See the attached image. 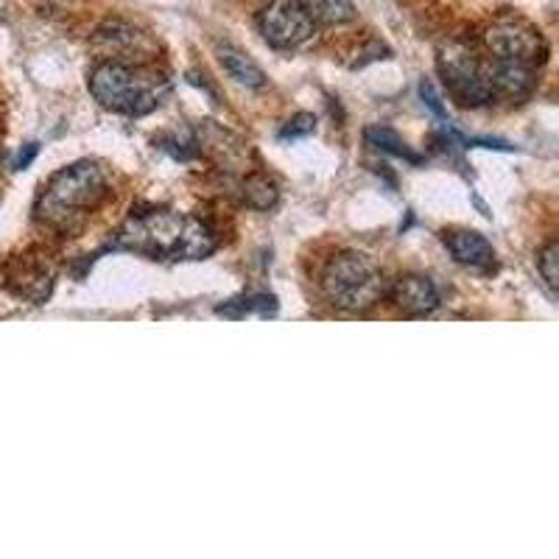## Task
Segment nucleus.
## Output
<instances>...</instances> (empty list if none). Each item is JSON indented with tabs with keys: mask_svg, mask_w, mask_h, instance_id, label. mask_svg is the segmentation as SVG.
Wrapping results in <instances>:
<instances>
[{
	"mask_svg": "<svg viewBox=\"0 0 559 559\" xmlns=\"http://www.w3.org/2000/svg\"><path fill=\"white\" fill-rule=\"evenodd\" d=\"M107 197V174L98 163H73L62 168L51 182L45 185L37 202V218L48 227L70 229L76 227L90 210H96Z\"/></svg>",
	"mask_w": 559,
	"mask_h": 559,
	"instance_id": "f257e3e1",
	"label": "nucleus"
},
{
	"mask_svg": "<svg viewBox=\"0 0 559 559\" xmlns=\"http://www.w3.org/2000/svg\"><path fill=\"white\" fill-rule=\"evenodd\" d=\"M90 93L104 109L146 115L168 96V82L123 62H102L90 73Z\"/></svg>",
	"mask_w": 559,
	"mask_h": 559,
	"instance_id": "f03ea898",
	"label": "nucleus"
},
{
	"mask_svg": "<svg viewBox=\"0 0 559 559\" xmlns=\"http://www.w3.org/2000/svg\"><path fill=\"white\" fill-rule=\"evenodd\" d=\"M322 288L333 306L349 313L376 308L389 292V283L372 258L361 252H338L322 272Z\"/></svg>",
	"mask_w": 559,
	"mask_h": 559,
	"instance_id": "7ed1b4c3",
	"label": "nucleus"
},
{
	"mask_svg": "<svg viewBox=\"0 0 559 559\" xmlns=\"http://www.w3.org/2000/svg\"><path fill=\"white\" fill-rule=\"evenodd\" d=\"M437 64L448 84V93L462 107H484L496 98V90L489 82L487 53L476 51L473 45L451 39L439 48Z\"/></svg>",
	"mask_w": 559,
	"mask_h": 559,
	"instance_id": "20e7f679",
	"label": "nucleus"
},
{
	"mask_svg": "<svg viewBox=\"0 0 559 559\" xmlns=\"http://www.w3.org/2000/svg\"><path fill=\"white\" fill-rule=\"evenodd\" d=\"M185 218L171 210H154L146 216L129 218L121 229V247L134 252L152 254V258H174L179 261V243H182Z\"/></svg>",
	"mask_w": 559,
	"mask_h": 559,
	"instance_id": "39448f33",
	"label": "nucleus"
},
{
	"mask_svg": "<svg viewBox=\"0 0 559 559\" xmlns=\"http://www.w3.org/2000/svg\"><path fill=\"white\" fill-rule=\"evenodd\" d=\"M484 53L489 59L534 70L546 62L548 45L543 34L523 20H501V23H492L484 34Z\"/></svg>",
	"mask_w": 559,
	"mask_h": 559,
	"instance_id": "423d86ee",
	"label": "nucleus"
},
{
	"mask_svg": "<svg viewBox=\"0 0 559 559\" xmlns=\"http://www.w3.org/2000/svg\"><path fill=\"white\" fill-rule=\"evenodd\" d=\"M258 26H261L266 43L277 45V48H297L317 32V23L299 0H269L263 12L258 14Z\"/></svg>",
	"mask_w": 559,
	"mask_h": 559,
	"instance_id": "0eeeda50",
	"label": "nucleus"
},
{
	"mask_svg": "<svg viewBox=\"0 0 559 559\" xmlns=\"http://www.w3.org/2000/svg\"><path fill=\"white\" fill-rule=\"evenodd\" d=\"M386 297L392 299L394 308H401L408 317H423L439 306L437 286L426 274H403L401 280H394L389 286Z\"/></svg>",
	"mask_w": 559,
	"mask_h": 559,
	"instance_id": "6e6552de",
	"label": "nucleus"
},
{
	"mask_svg": "<svg viewBox=\"0 0 559 559\" xmlns=\"http://www.w3.org/2000/svg\"><path fill=\"white\" fill-rule=\"evenodd\" d=\"M7 283L12 286V292H17L20 297L32 299V302H43L53 286V272L45 263H32L28 258L14 263L7 274Z\"/></svg>",
	"mask_w": 559,
	"mask_h": 559,
	"instance_id": "1a4fd4ad",
	"label": "nucleus"
},
{
	"mask_svg": "<svg viewBox=\"0 0 559 559\" xmlns=\"http://www.w3.org/2000/svg\"><path fill=\"white\" fill-rule=\"evenodd\" d=\"M445 247L451 249V254L456 258L462 266L484 269L496 261V249L484 236L473 233V229H456V233H448Z\"/></svg>",
	"mask_w": 559,
	"mask_h": 559,
	"instance_id": "9d476101",
	"label": "nucleus"
},
{
	"mask_svg": "<svg viewBox=\"0 0 559 559\" xmlns=\"http://www.w3.org/2000/svg\"><path fill=\"white\" fill-rule=\"evenodd\" d=\"M218 62H222V68L227 70V76L236 79V82L243 84V87L261 90L263 84H266V73H263V70L258 68L247 53L233 48V45H222V48H218Z\"/></svg>",
	"mask_w": 559,
	"mask_h": 559,
	"instance_id": "9b49d317",
	"label": "nucleus"
},
{
	"mask_svg": "<svg viewBox=\"0 0 559 559\" xmlns=\"http://www.w3.org/2000/svg\"><path fill=\"white\" fill-rule=\"evenodd\" d=\"M299 3L306 7L313 23H322V26H342L356 17L353 0H299Z\"/></svg>",
	"mask_w": 559,
	"mask_h": 559,
	"instance_id": "f8f14e48",
	"label": "nucleus"
},
{
	"mask_svg": "<svg viewBox=\"0 0 559 559\" xmlns=\"http://www.w3.org/2000/svg\"><path fill=\"white\" fill-rule=\"evenodd\" d=\"M277 185L269 177H263V174H254V177H249L247 182H243V202L252 210H272L274 204H277Z\"/></svg>",
	"mask_w": 559,
	"mask_h": 559,
	"instance_id": "ddd939ff",
	"label": "nucleus"
},
{
	"mask_svg": "<svg viewBox=\"0 0 559 559\" xmlns=\"http://www.w3.org/2000/svg\"><path fill=\"white\" fill-rule=\"evenodd\" d=\"M367 140H369V143H372V146H376V148H381V152L394 154V157H406L408 163H419L417 154H414L412 148L406 146V140L397 138V134H394L392 129H369Z\"/></svg>",
	"mask_w": 559,
	"mask_h": 559,
	"instance_id": "4468645a",
	"label": "nucleus"
},
{
	"mask_svg": "<svg viewBox=\"0 0 559 559\" xmlns=\"http://www.w3.org/2000/svg\"><path fill=\"white\" fill-rule=\"evenodd\" d=\"M559 247L557 243H548L546 249L540 252V258H537V269H540L543 280H546L548 292L557 294V286H559Z\"/></svg>",
	"mask_w": 559,
	"mask_h": 559,
	"instance_id": "2eb2a0df",
	"label": "nucleus"
},
{
	"mask_svg": "<svg viewBox=\"0 0 559 559\" xmlns=\"http://www.w3.org/2000/svg\"><path fill=\"white\" fill-rule=\"evenodd\" d=\"M311 132H317V118L308 112H299L297 118H292V121L286 123L283 138H299V134H311Z\"/></svg>",
	"mask_w": 559,
	"mask_h": 559,
	"instance_id": "dca6fc26",
	"label": "nucleus"
},
{
	"mask_svg": "<svg viewBox=\"0 0 559 559\" xmlns=\"http://www.w3.org/2000/svg\"><path fill=\"white\" fill-rule=\"evenodd\" d=\"M419 96L426 98V104L433 109V112H437V115H445V109H442V104H439V98H437V93H433L431 84H428V82L419 84Z\"/></svg>",
	"mask_w": 559,
	"mask_h": 559,
	"instance_id": "f3484780",
	"label": "nucleus"
},
{
	"mask_svg": "<svg viewBox=\"0 0 559 559\" xmlns=\"http://www.w3.org/2000/svg\"><path fill=\"white\" fill-rule=\"evenodd\" d=\"M51 3H57V7H70V3H76V0H51Z\"/></svg>",
	"mask_w": 559,
	"mask_h": 559,
	"instance_id": "a211bd4d",
	"label": "nucleus"
}]
</instances>
